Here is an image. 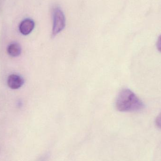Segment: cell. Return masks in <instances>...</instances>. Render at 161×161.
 Here are the masks:
<instances>
[{
    "label": "cell",
    "instance_id": "52a82bcc",
    "mask_svg": "<svg viewBox=\"0 0 161 161\" xmlns=\"http://www.w3.org/2000/svg\"><path fill=\"white\" fill-rule=\"evenodd\" d=\"M157 47L158 50L161 53V35L158 37L157 43Z\"/></svg>",
    "mask_w": 161,
    "mask_h": 161
},
{
    "label": "cell",
    "instance_id": "7a4b0ae2",
    "mask_svg": "<svg viewBox=\"0 0 161 161\" xmlns=\"http://www.w3.org/2000/svg\"><path fill=\"white\" fill-rule=\"evenodd\" d=\"M65 26L66 19L63 11L59 8H55L53 11V36H55L59 34Z\"/></svg>",
    "mask_w": 161,
    "mask_h": 161
},
{
    "label": "cell",
    "instance_id": "8992f818",
    "mask_svg": "<svg viewBox=\"0 0 161 161\" xmlns=\"http://www.w3.org/2000/svg\"><path fill=\"white\" fill-rule=\"evenodd\" d=\"M156 124L157 127L161 129V112L156 118Z\"/></svg>",
    "mask_w": 161,
    "mask_h": 161
},
{
    "label": "cell",
    "instance_id": "5b68a950",
    "mask_svg": "<svg viewBox=\"0 0 161 161\" xmlns=\"http://www.w3.org/2000/svg\"><path fill=\"white\" fill-rule=\"evenodd\" d=\"M8 53L10 56L17 57L19 56L21 53V48L19 43L13 42L8 45L7 48Z\"/></svg>",
    "mask_w": 161,
    "mask_h": 161
},
{
    "label": "cell",
    "instance_id": "3957f363",
    "mask_svg": "<svg viewBox=\"0 0 161 161\" xmlns=\"http://www.w3.org/2000/svg\"><path fill=\"white\" fill-rule=\"evenodd\" d=\"M23 78L16 74H12L8 76L7 79V84L8 87L11 89L16 90L21 88L24 84Z\"/></svg>",
    "mask_w": 161,
    "mask_h": 161
},
{
    "label": "cell",
    "instance_id": "6da1fadb",
    "mask_svg": "<svg viewBox=\"0 0 161 161\" xmlns=\"http://www.w3.org/2000/svg\"><path fill=\"white\" fill-rule=\"evenodd\" d=\"M144 107L142 101L133 92L127 88L121 90L116 98V108L120 112L139 111Z\"/></svg>",
    "mask_w": 161,
    "mask_h": 161
},
{
    "label": "cell",
    "instance_id": "277c9868",
    "mask_svg": "<svg viewBox=\"0 0 161 161\" xmlns=\"http://www.w3.org/2000/svg\"><path fill=\"white\" fill-rule=\"evenodd\" d=\"M35 26V22L33 20L26 19L23 20L20 24L19 29L22 35L27 36L32 32Z\"/></svg>",
    "mask_w": 161,
    "mask_h": 161
}]
</instances>
